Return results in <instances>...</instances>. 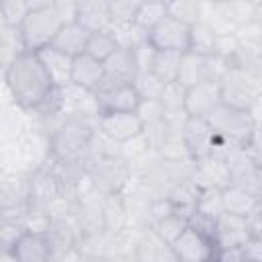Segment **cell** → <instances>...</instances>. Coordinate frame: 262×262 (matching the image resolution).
Instances as JSON below:
<instances>
[{
	"mask_svg": "<svg viewBox=\"0 0 262 262\" xmlns=\"http://www.w3.org/2000/svg\"><path fill=\"white\" fill-rule=\"evenodd\" d=\"M215 262H248L244 248H225V250H217Z\"/></svg>",
	"mask_w": 262,
	"mask_h": 262,
	"instance_id": "44",
	"label": "cell"
},
{
	"mask_svg": "<svg viewBox=\"0 0 262 262\" xmlns=\"http://www.w3.org/2000/svg\"><path fill=\"white\" fill-rule=\"evenodd\" d=\"M254 20L262 27V2H256V8H254Z\"/></svg>",
	"mask_w": 262,
	"mask_h": 262,
	"instance_id": "48",
	"label": "cell"
},
{
	"mask_svg": "<svg viewBox=\"0 0 262 262\" xmlns=\"http://www.w3.org/2000/svg\"><path fill=\"white\" fill-rule=\"evenodd\" d=\"M176 260L172 248L164 244L154 229L141 231L135 244V262H172Z\"/></svg>",
	"mask_w": 262,
	"mask_h": 262,
	"instance_id": "19",
	"label": "cell"
},
{
	"mask_svg": "<svg viewBox=\"0 0 262 262\" xmlns=\"http://www.w3.org/2000/svg\"><path fill=\"white\" fill-rule=\"evenodd\" d=\"M104 74H106V80H111V82L135 84V80L139 76V70H137V63H135L133 51L125 49V47H119L104 61Z\"/></svg>",
	"mask_w": 262,
	"mask_h": 262,
	"instance_id": "18",
	"label": "cell"
},
{
	"mask_svg": "<svg viewBox=\"0 0 262 262\" xmlns=\"http://www.w3.org/2000/svg\"><path fill=\"white\" fill-rule=\"evenodd\" d=\"M4 82L14 104L29 113H37L57 90L39 53L33 51L18 55L4 70Z\"/></svg>",
	"mask_w": 262,
	"mask_h": 262,
	"instance_id": "1",
	"label": "cell"
},
{
	"mask_svg": "<svg viewBox=\"0 0 262 262\" xmlns=\"http://www.w3.org/2000/svg\"><path fill=\"white\" fill-rule=\"evenodd\" d=\"M182 139L186 145V151L192 162L209 158L217 145V135L213 133L207 119H192L188 117L182 127Z\"/></svg>",
	"mask_w": 262,
	"mask_h": 262,
	"instance_id": "10",
	"label": "cell"
},
{
	"mask_svg": "<svg viewBox=\"0 0 262 262\" xmlns=\"http://www.w3.org/2000/svg\"><path fill=\"white\" fill-rule=\"evenodd\" d=\"M207 121L213 133L217 135V139L233 147H246L256 131V121L252 117V111H242L227 104H221Z\"/></svg>",
	"mask_w": 262,
	"mask_h": 262,
	"instance_id": "5",
	"label": "cell"
},
{
	"mask_svg": "<svg viewBox=\"0 0 262 262\" xmlns=\"http://www.w3.org/2000/svg\"><path fill=\"white\" fill-rule=\"evenodd\" d=\"M190 180L199 188L223 190V188H227L231 184V172H229V166H227V162L223 158L209 156V158H203V160L194 162Z\"/></svg>",
	"mask_w": 262,
	"mask_h": 262,
	"instance_id": "12",
	"label": "cell"
},
{
	"mask_svg": "<svg viewBox=\"0 0 262 262\" xmlns=\"http://www.w3.org/2000/svg\"><path fill=\"white\" fill-rule=\"evenodd\" d=\"M117 49H119V45H117L115 37L108 31H102V33H92L90 35L88 45H86V55L104 63Z\"/></svg>",
	"mask_w": 262,
	"mask_h": 262,
	"instance_id": "33",
	"label": "cell"
},
{
	"mask_svg": "<svg viewBox=\"0 0 262 262\" xmlns=\"http://www.w3.org/2000/svg\"><path fill=\"white\" fill-rule=\"evenodd\" d=\"M168 14L174 16L176 20L192 27L201 20V2L194 0H174L168 2Z\"/></svg>",
	"mask_w": 262,
	"mask_h": 262,
	"instance_id": "35",
	"label": "cell"
},
{
	"mask_svg": "<svg viewBox=\"0 0 262 262\" xmlns=\"http://www.w3.org/2000/svg\"><path fill=\"white\" fill-rule=\"evenodd\" d=\"M88 33H102L111 27L108 2L102 0H82L78 2V18H76Z\"/></svg>",
	"mask_w": 262,
	"mask_h": 262,
	"instance_id": "20",
	"label": "cell"
},
{
	"mask_svg": "<svg viewBox=\"0 0 262 262\" xmlns=\"http://www.w3.org/2000/svg\"><path fill=\"white\" fill-rule=\"evenodd\" d=\"M131 51H133V57H135V63H137L139 74H151V68H154V59H156L158 49L149 41H145V43L133 47Z\"/></svg>",
	"mask_w": 262,
	"mask_h": 262,
	"instance_id": "40",
	"label": "cell"
},
{
	"mask_svg": "<svg viewBox=\"0 0 262 262\" xmlns=\"http://www.w3.org/2000/svg\"><path fill=\"white\" fill-rule=\"evenodd\" d=\"M252 117H254V121H256V127L258 129H262V98L256 102V106L252 108Z\"/></svg>",
	"mask_w": 262,
	"mask_h": 262,
	"instance_id": "45",
	"label": "cell"
},
{
	"mask_svg": "<svg viewBox=\"0 0 262 262\" xmlns=\"http://www.w3.org/2000/svg\"><path fill=\"white\" fill-rule=\"evenodd\" d=\"M258 172H260V182H262V164H258Z\"/></svg>",
	"mask_w": 262,
	"mask_h": 262,
	"instance_id": "50",
	"label": "cell"
},
{
	"mask_svg": "<svg viewBox=\"0 0 262 262\" xmlns=\"http://www.w3.org/2000/svg\"><path fill=\"white\" fill-rule=\"evenodd\" d=\"M184 53H174V51H158L156 59H154V68L151 74L164 82L166 86L176 84L178 80V72H180V61H182Z\"/></svg>",
	"mask_w": 262,
	"mask_h": 262,
	"instance_id": "26",
	"label": "cell"
},
{
	"mask_svg": "<svg viewBox=\"0 0 262 262\" xmlns=\"http://www.w3.org/2000/svg\"><path fill=\"white\" fill-rule=\"evenodd\" d=\"M194 213L205 215V217L217 221L225 213L223 211V190H217V188H201V194H199Z\"/></svg>",
	"mask_w": 262,
	"mask_h": 262,
	"instance_id": "32",
	"label": "cell"
},
{
	"mask_svg": "<svg viewBox=\"0 0 262 262\" xmlns=\"http://www.w3.org/2000/svg\"><path fill=\"white\" fill-rule=\"evenodd\" d=\"M201 23H205L217 37L235 33V27L225 16L221 2H201Z\"/></svg>",
	"mask_w": 262,
	"mask_h": 262,
	"instance_id": "25",
	"label": "cell"
},
{
	"mask_svg": "<svg viewBox=\"0 0 262 262\" xmlns=\"http://www.w3.org/2000/svg\"><path fill=\"white\" fill-rule=\"evenodd\" d=\"M39 57L49 74V78L53 80V84L57 88L70 86L72 84V68H74V57H70L68 53L55 49L53 45L45 47L39 51Z\"/></svg>",
	"mask_w": 262,
	"mask_h": 262,
	"instance_id": "17",
	"label": "cell"
},
{
	"mask_svg": "<svg viewBox=\"0 0 262 262\" xmlns=\"http://www.w3.org/2000/svg\"><path fill=\"white\" fill-rule=\"evenodd\" d=\"M2 262H18V258L14 256V252H10V250H2Z\"/></svg>",
	"mask_w": 262,
	"mask_h": 262,
	"instance_id": "47",
	"label": "cell"
},
{
	"mask_svg": "<svg viewBox=\"0 0 262 262\" xmlns=\"http://www.w3.org/2000/svg\"><path fill=\"white\" fill-rule=\"evenodd\" d=\"M63 25L66 23L57 14L53 2H49V0L31 2V12L25 18V23L20 25V33H23L27 51L39 53L41 49L49 47Z\"/></svg>",
	"mask_w": 262,
	"mask_h": 262,
	"instance_id": "3",
	"label": "cell"
},
{
	"mask_svg": "<svg viewBox=\"0 0 262 262\" xmlns=\"http://www.w3.org/2000/svg\"><path fill=\"white\" fill-rule=\"evenodd\" d=\"M199 194H201V188L188 178V180H182L178 182L172 192L168 194V201L174 209V213H178L180 217H184L186 221L192 217L194 209H196V201H199Z\"/></svg>",
	"mask_w": 262,
	"mask_h": 262,
	"instance_id": "24",
	"label": "cell"
},
{
	"mask_svg": "<svg viewBox=\"0 0 262 262\" xmlns=\"http://www.w3.org/2000/svg\"><path fill=\"white\" fill-rule=\"evenodd\" d=\"M88 262H106L104 258H88Z\"/></svg>",
	"mask_w": 262,
	"mask_h": 262,
	"instance_id": "49",
	"label": "cell"
},
{
	"mask_svg": "<svg viewBox=\"0 0 262 262\" xmlns=\"http://www.w3.org/2000/svg\"><path fill=\"white\" fill-rule=\"evenodd\" d=\"M0 49H2V63H4V70H6L18 55L27 53L20 27H0Z\"/></svg>",
	"mask_w": 262,
	"mask_h": 262,
	"instance_id": "28",
	"label": "cell"
},
{
	"mask_svg": "<svg viewBox=\"0 0 262 262\" xmlns=\"http://www.w3.org/2000/svg\"><path fill=\"white\" fill-rule=\"evenodd\" d=\"M149 43L158 51L186 53L190 45V27L168 14L149 31Z\"/></svg>",
	"mask_w": 262,
	"mask_h": 262,
	"instance_id": "7",
	"label": "cell"
},
{
	"mask_svg": "<svg viewBox=\"0 0 262 262\" xmlns=\"http://www.w3.org/2000/svg\"><path fill=\"white\" fill-rule=\"evenodd\" d=\"M55 10L61 16V20L68 23H76L78 18V2H70V0H55Z\"/></svg>",
	"mask_w": 262,
	"mask_h": 262,
	"instance_id": "42",
	"label": "cell"
},
{
	"mask_svg": "<svg viewBox=\"0 0 262 262\" xmlns=\"http://www.w3.org/2000/svg\"><path fill=\"white\" fill-rule=\"evenodd\" d=\"M260 203H262L260 196H256L250 190H244L239 186L229 184L227 188H223V211L229 215L250 219L260 209Z\"/></svg>",
	"mask_w": 262,
	"mask_h": 262,
	"instance_id": "21",
	"label": "cell"
},
{
	"mask_svg": "<svg viewBox=\"0 0 262 262\" xmlns=\"http://www.w3.org/2000/svg\"><path fill=\"white\" fill-rule=\"evenodd\" d=\"M242 248L248 262H262V237H250Z\"/></svg>",
	"mask_w": 262,
	"mask_h": 262,
	"instance_id": "43",
	"label": "cell"
},
{
	"mask_svg": "<svg viewBox=\"0 0 262 262\" xmlns=\"http://www.w3.org/2000/svg\"><path fill=\"white\" fill-rule=\"evenodd\" d=\"M250 237H252L250 219L229 215V213H223L217 219V227H215V246H217V250L242 248Z\"/></svg>",
	"mask_w": 262,
	"mask_h": 262,
	"instance_id": "13",
	"label": "cell"
},
{
	"mask_svg": "<svg viewBox=\"0 0 262 262\" xmlns=\"http://www.w3.org/2000/svg\"><path fill=\"white\" fill-rule=\"evenodd\" d=\"M170 248L178 262H215V256H217L215 242L199 233L190 225L182 231V235Z\"/></svg>",
	"mask_w": 262,
	"mask_h": 262,
	"instance_id": "8",
	"label": "cell"
},
{
	"mask_svg": "<svg viewBox=\"0 0 262 262\" xmlns=\"http://www.w3.org/2000/svg\"><path fill=\"white\" fill-rule=\"evenodd\" d=\"M96 131L98 117H63L49 133V160L59 166L86 164Z\"/></svg>",
	"mask_w": 262,
	"mask_h": 262,
	"instance_id": "2",
	"label": "cell"
},
{
	"mask_svg": "<svg viewBox=\"0 0 262 262\" xmlns=\"http://www.w3.org/2000/svg\"><path fill=\"white\" fill-rule=\"evenodd\" d=\"M27 233V227L18 219H2L0 223V239H2V250H12L18 239Z\"/></svg>",
	"mask_w": 262,
	"mask_h": 262,
	"instance_id": "39",
	"label": "cell"
},
{
	"mask_svg": "<svg viewBox=\"0 0 262 262\" xmlns=\"http://www.w3.org/2000/svg\"><path fill=\"white\" fill-rule=\"evenodd\" d=\"M98 113H137L141 96L135 84H119L104 78L102 86L94 92Z\"/></svg>",
	"mask_w": 262,
	"mask_h": 262,
	"instance_id": "6",
	"label": "cell"
},
{
	"mask_svg": "<svg viewBox=\"0 0 262 262\" xmlns=\"http://www.w3.org/2000/svg\"><path fill=\"white\" fill-rule=\"evenodd\" d=\"M135 88H137L141 100H160L166 90V84L160 82L154 74H139L135 80Z\"/></svg>",
	"mask_w": 262,
	"mask_h": 262,
	"instance_id": "38",
	"label": "cell"
},
{
	"mask_svg": "<svg viewBox=\"0 0 262 262\" xmlns=\"http://www.w3.org/2000/svg\"><path fill=\"white\" fill-rule=\"evenodd\" d=\"M156 151H158L160 160H164V162L190 160V156L186 151V145H184V139H182V131H176V129H168L164 133V137L160 139Z\"/></svg>",
	"mask_w": 262,
	"mask_h": 262,
	"instance_id": "27",
	"label": "cell"
},
{
	"mask_svg": "<svg viewBox=\"0 0 262 262\" xmlns=\"http://www.w3.org/2000/svg\"><path fill=\"white\" fill-rule=\"evenodd\" d=\"M225 16L231 20V25L237 29L250 20H254V8L256 2H246V0H229V2H221Z\"/></svg>",
	"mask_w": 262,
	"mask_h": 262,
	"instance_id": "36",
	"label": "cell"
},
{
	"mask_svg": "<svg viewBox=\"0 0 262 262\" xmlns=\"http://www.w3.org/2000/svg\"><path fill=\"white\" fill-rule=\"evenodd\" d=\"M106 74H104V63L82 53L78 57H74V68H72V84L88 90V92H96L102 82H104Z\"/></svg>",
	"mask_w": 262,
	"mask_h": 262,
	"instance_id": "15",
	"label": "cell"
},
{
	"mask_svg": "<svg viewBox=\"0 0 262 262\" xmlns=\"http://www.w3.org/2000/svg\"><path fill=\"white\" fill-rule=\"evenodd\" d=\"M98 131L115 143H125L143 133V123L137 113H102L98 115Z\"/></svg>",
	"mask_w": 262,
	"mask_h": 262,
	"instance_id": "11",
	"label": "cell"
},
{
	"mask_svg": "<svg viewBox=\"0 0 262 262\" xmlns=\"http://www.w3.org/2000/svg\"><path fill=\"white\" fill-rule=\"evenodd\" d=\"M235 51H237V39L235 35H223V37H217V43H215V53L217 57L225 59L229 66L235 57Z\"/></svg>",
	"mask_w": 262,
	"mask_h": 262,
	"instance_id": "41",
	"label": "cell"
},
{
	"mask_svg": "<svg viewBox=\"0 0 262 262\" xmlns=\"http://www.w3.org/2000/svg\"><path fill=\"white\" fill-rule=\"evenodd\" d=\"M10 252H14L18 262H51L55 258L47 235L33 231H27Z\"/></svg>",
	"mask_w": 262,
	"mask_h": 262,
	"instance_id": "16",
	"label": "cell"
},
{
	"mask_svg": "<svg viewBox=\"0 0 262 262\" xmlns=\"http://www.w3.org/2000/svg\"><path fill=\"white\" fill-rule=\"evenodd\" d=\"M221 104L219 82H203L184 90V111L192 119H209Z\"/></svg>",
	"mask_w": 262,
	"mask_h": 262,
	"instance_id": "9",
	"label": "cell"
},
{
	"mask_svg": "<svg viewBox=\"0 0 262 262\" xmlns=\"http://www.w3.org/2000/svg\"><path fill=\"white\" fill-rule=\"evenodd\" d=\"M215 43H217V35L205 25V23H196L190 27V45L188 51L196 53V55H213L215 53Z\"/></svg>",
	"mask_w": 262,
	"mask_h": 262,
	"instance_id": "30",
	"label": "cell"
},
{
	"mask_svg": "<svg viewBox=\"0 0 262 262\" xmlns=\"http://www.w3.org/2000/svg\"><path fill=\"white\" fill-rule=\"evenodd\" d=\"M74 217H76V223L82 231V237L106 231L104 215H102V194H90V196L80 199L76 205Z\"/></svg>",
	"mask_w": 262,
	"mask_h": 262,
	"instance_id": "14",
	"label": "cell"
},
{
	"mask_svg": "<svg viewBox=\"0 0 262 262\" xmlns=\"http://www.w3.org/2000/svg\"><path fill=\"white\" fill-rule=\"evenodd\" d=\"M92 33H88L78 20L76 23H68L59 29V33L55 35L53 39V47L68 53L70 57H78L82 53H86V45H88V39H90Z\"/></svg>",
	"mask_w": 262,
	"mask_h": 262,
	"instance_id": "22",
	"label": "cell"
},
{
	"mask_svg": "<svg viewBox=\"0 0 262 262\" xmlns=\"http://www.w3.org/2000/svg\"><path fill=\"white\" fill-rule=\"evenodd\" d=\"M31 12L27 0H2L0 2V27H20Z\"/></svg>",
	"mask_w": 262,
	"mask_h": 262,
	"instance_id": "31",
	"label": "cell"
},
{
	"mask_svg": "<svg viewBox=\"0 0 262 262\" xmlns=\"http://www.w3.org/2000/svg\"><path fill=\"white\" fill-rule=\"evenodd\" d=\"M219 86H221L223 104L233 108L252 111L256 102L262 98V74H256L237 66H229Z\"/></svg>",
	"mask_w": 262,
	"mask_h": 262,
	"instance_id": "4",
	"label": "cell"
},
{
	"mask_svg": "<svg viewBox=\"0 0 262 262\" xmlns=\"http://www.w3.org/2000/svg\"><path fill=\"white\" fill-rule=\"evenodd\" d=\"M139 6H141L139 0H115V2H108L111 23H135Z\"/></svg>",
	"mask_w": 262,
	"mask_h": 262,
	"instance_id": "37",
	"label": "cell"
},
{
	"mask_svg": "<svg viewBox=\"0 0 262 262\" xmlns=\"http://www.w3.org/2000/svg\"><path fill=\"white\" fill-rule=\"evenodd\" d=\"M102 215H104V227L108 233H119L127 229V196L125 192H108L102 194Z\"/></svg>",
	"mask_w": 262,
	"mask_h": 262,
	"instance_id": "23",
	"label": "cell"
},
{
	"mask_svg": "<svg viewBox=\"0 0 262 262\" xmlns=\"http://www.w3.org/2000/svg\"><path fill=\"white\" fill-rule=\"evenodd\" d=\"M61 262H88V258H86L84 254H80V250H74V252H70Z\"/></svg>",
	"mask_w": 262,
	"mask_h": 262,
	"instance_id": "46",
	"label": "cell"
},
{
	"mask_svg": "<svg viewBox=\"0 0 262 262\" xmlns=\"http://www.w3.org/2000/svg\"><path fill=\"white\" fill-rule=\"evenodd\" d=\"M164 16H168V2H141L135 23L141 29L151 31Z\"/></svg>",
	"mask_w": 262,
	"mask_h": 262,
	"instance_id": "34",
	"label": "cell"
},
{
	"mask_svg": "<svg viewBox=\"0 0 262 262\" xmlns=\"http://www.w3.org/2000/svg\"><path fill=\"white\" fill-rule=\"evenodd\" d=\"M258 213H260V215H262V203H260V209H258Z\"/></svg>",
	"mask_w": 262,
	"mask_h": 262,
	"instance_id": "51",
	"label": "cell"
},
{
	"mask_svg": "<svg viewBox=\"0 0 262 262\" xmlns=\"http://www.w3.org/2000/svg\"><path fill=\"white\" fill-rule=\"evenodd\" d=\"M188 227V221L184 219V217H180L178 213H170V215H166V217H162L160 221H156L154 225H151V229H154V233L164 242V244H168V246H172L180 235H182V231Z\"/></svg>",
	"mask_w": 262,
	"mask_h": 262,
	"instance_id": "29",
	"label": "cell"
}]
</instances>
